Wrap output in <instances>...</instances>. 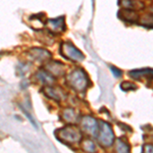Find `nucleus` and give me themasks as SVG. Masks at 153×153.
Here are the masks:
<instances>
[{
	"mask_svg": "<svg viewBox=\"0 0 153 153\" xmlns=\"http://www.w3.org/2000/svg\"><path fill=\"white\" fill-rule=\"evenodd\" d=\"M66 82L74 90L78 92H84L90 86V80H89L87 74L82 68H76L66 76Z\"/></svg>",
	"mask_w": 153,
	"mask_h": 153,
	"instance_id": "f257e3e1",
	"label": "nucleus"
},
{
	"mask_svg": "<svg viewBox=\"0 0 153 153\" xmlns=\"http://www.w3.org/2000/svg\"><path fill=\"white\" fill-rule=\"evenodd\" d=\"M58 140L65 143H76L82 140L83 136L81 132L73 126H68L58 131Z\"/></svg>",
	"mask_w": 153,
	"mask_h": 153,
	"instance_id": "f03ea898",
	"label": "nucleus"
},
{
	"mask_svg": "<svg viewBox=\"0 0 153 153\" xmlns=\"http://www.w3.org/2000/svg\"><path fill=\"white\" fill-rule=\"evenodd\" d=\"M98 132H99L98 140H99L101 144L104 147L111 146L113 142H114V134H113V131L111 127H110V125L105 122H100Z\"/></svg>",
	"mask_w": 153,
	"mask_h": 153,
	"instance_id": "7ed1b4c3",
	"label": "nucleus"
},
{
	"mask_svg": "<svg viewBox=\"0 0 153 153\" xmlns=\"http://www.w3.org/2000/svg\"><path fill=\"white\" fill-rule=\"evenodd\" d=\"M60 54L66 59H70L71 61H82L85 56L84 54L76 48L71 43H62L60 45Z\"/></svg>",
	"mask_w": 153,
	"mask_h": 153,
	"instance_id": "20e7f679",
	"label": "nucleus"
},
{
	"mask_svg": "<svg viewBox=\"0 0 153 153\" xmlns=\"http://www.w3.org/2000/svg\"><path fill=\"white\" fill-rule=\"evenodd\" d=\"M82 127L83 130L87 133L88 135L91 136H97L98 130H99V126L95 118L91 117H86L82 120Z\"/></svg>",
	"mask_w": 153,
	"mask_h": 153,
	"instance_id": "39448f33",
	"label": "nucleus"
},
{
	"mask_svg": "<svg viewBox=\"0 0 153 153\" xmlns=\"http://www.w3.org/2000/svg\"><path fill=\"white\" fill-rule=\"evenodd\" d=\"M47 26L49 30L53 33H61L65 30V21L63 16L57 19H48L47 22Z\"/></svg>",
	"mask_w": 153,
	"mask_h": 153,
	"instance_id": "423d86ee",
	"label": "nucleus"
},
{
	"mask_svg": "<svg viewBox=\"0 0 153 153\" xmlns=\"http://www.w3.org/2000/svg\"><path fill=\"white\" fill-rule=\"evenodd\" d=\"M46 68H47L50 75L55 76H60L65 75V65L63 63L59 62V61H52V62L48 63Z\"/></svg>",
	"mask_w": 153,
	"mask_h": 153,
	"instance_id": "0eeeda50",
	"label": "nucleus"
},
{
	"mask_svg": "<svg viewBox=\"0 0 153 153\" xmlns=\"http://www.w3.org/2000/svg\"><path fill=\"white\" fill-rule=\"evenodd\" d=\"M30 55L32 58L38 61H45L51 58V53L42 48H33L30 50Z\"/></svg>",
	"mask_w": 153,
	"mask_h": 153,
	"instance_id": "6e6552de",
	"label": "nucleus"
},
{
	"mask_svg": "<svg viewBox=\"0 0 153 153\" xmlns=\"http://www.w3.org/2000/svg\"><path fill=\"white\" fill-rule=\"evenodd\" d=\"M118 16L126 22H130V23H136L139 19L137 11L131 10V9H126L125 10H120L118 12Z\"/></svg>",
	"mask_w": 153,
	"mask_h": 153,
	"instance_id": "1a4fd4ad",
	"label": "nucleus"
},
{
	"mask_svg": "<svg viewBox=\"0 0 153 153\" xmlns=\"http://www.w3.org/2000/svg\"><path fill=\"white\" fill-rule=\"evenodd\" d=\"M45 94L48 96V97L52 98V99H55V100H60L62 98V93L60 92L58 88H54V87H51V86H47L43 89Z\"/></svg>",
	"mask_w": 153,
	"mask_h": 153,
	"instance_id": "9d476101",
	"label": "nucleus"
},
{
	"mask_svg": "<svg viewBox=\"0 0 153 153\" xmlns=\"http://www.w3.org/2000/svg\"><path fill=\"white\" fill-rule=\"evenodd\" d=\"M129 75L131 78L136 79V80H139L141 78L147 76H151L152 75V70L151 68H143V70H135V71H131L129 73Z\"/></svg>",
	"mask_w": 153,
	"mask_h": 153,
	"instance_id": "9b49d317",
	"label": "nucleus"
},
{
	"mask_svg": "<svg viewBox=\"0 0 153 153\" xmlns=\"http://www.w3.org/2000/svg\"><path fill=\"white\" fill-rule=\"evenodd\" d=\"M37 76H38L39 80L43 84H45V85H51V84L54 82L53 76L50 75L47 71H43V70L39 71L38 73H37Z\"/></svg>",
	"mask_w": 153,
	"mask_h": 153,
	"instance_id": "f8f14e48",
	"label": "nucleus"
},
{
	"mask_svg": "<svg viewBox=\"0 0 153 153\" xmlns=\"http://www.w3.org/2000/svg\"><path fill=\"white\" fill-rule=\"evenodd\" d=\"M123 2L124 3L122 4L126 9H131V10H134V11L144 7V4L142 2H138L135 1V0H123Z\"/></svg>",
	"mask_w": 153,
	"mask_h": 153,
	"instance_id": "ddd939ff",
	"label": "nucleus"
},
{
	"mask_svg": "<svg viewBox=\"0 0 153 153\" xmlns=\"http://www.w3.org/2000/svg\"><path fill=\"white\" fill-rule=\"evenodd\" d=\"M115 150L117 153H130V146L122 139H117L115 143Z\"/></svg>",
	"mask_w": 153,
	"mask_h": 153,
	"instance_id": "4468645a",
	"label": "nucleus"
},
{
	"mask_svg": "<svg viewBox=\"0 0 153 153\" xmlns=\"http://www.w3.org/2000/svg\"><path fill=\"white\" fill-rule=\"evenodd\" d=\"M63 118H65V120H68V122L70 123H73L76 120V114L75 112V110L71 109V108H68V109H65V112H63Z\"/></svg>",
	"mask_w": 153,
	"mask_h": 153,
	"instance_id": "2eb2a0df",
	"label": "nucleus"
},
{
	"mask_svg": "<svg viewBox=\"0 0 153 153\" xmlns=\"http://www.w3.org/2000/svg\"><path fill=\"white\" fill-rule=\"evenodd\" d=\"M83 149L88 153H95L96 152V146L95 144L90 140L84 141L83 143Z\"/></svg>",
	"mask_w": 153,
	"mask_h": 153,
	"instance_id": "dca6fc26",
	"label": "nucleus"
},
{
	"mask_svg": "<svg viewBox=\"0 0 153 153\" xmlns=\"http://www.w3.org/2000/svg\"><path fill=\"white\" fill-rule=\"evenodd\" d=\"M120 89L125 92H128V91H133L137 89V86L135 85L134 83H131V82H124L122 83L120 85Z\"/></svg>",
	"mask_w": 153,
	"mask_h": 153,
	"instance_id": "f3484780",
	"label": "nucleus"
},
{
	"mask_svg": "<svg viewBox=\"0 0 153 153\" xmlns=\"http://www.w3.org/2000/svg\"><path fill=\"white\" fill-rule=\"evenodd\" d=\"M109 68H110V71H111L112 75L114 76L115 78H120V76H123V71H120V70H118L117 68H115V66L110 65V66H109Z\"/></svg>",
	"mask_w": 153,
	"mask_h": 153,
	"instance_id": "a211bd4d",
	"label": "nucleus"
},
{
	"mask_svg": "<svg viewBox=\"0 0 153 153\" xmlns=\"http://www.w3.org/2000/svg\"><path fill=\"white\" fill-rule=\"evenodd\" d=\"M22 110H23V111H24V113H25V114H26V115H27V117H28V118H29V120H30V122H31V123H32V124H33V126H34V127H35V128H36V129H37V128H38V126H37V124H36V122H35V120H34V118H33V117H32V115H31V114H30V113H29L28 111H26V110H25V109H24V108H22Z\"/></svg>",
	"mask_w": 153,
	"mask_h": 153,
	"instance_id": "6ab92c4d",
	"label": "nucleus"
},
{
	"mask_svg": "<svg viewBox=\"0 0 153 153\" xmlns=\"http://www.w3.org/2000/svg\"><path fill=\"white\" fill-rule=\"evenodd\" d=\"M143 153H152V145H146L144 147V150H143Z\"/></svg>",
	"mask_w": 153,
	"mask_h": 153,
	"instance_id": "aec40b11",
	"label": "nucleus"
}]
</instances>
